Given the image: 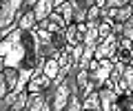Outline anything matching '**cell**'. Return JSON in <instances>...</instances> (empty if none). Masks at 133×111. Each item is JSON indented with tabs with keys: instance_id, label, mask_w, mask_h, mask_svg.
I'll return each mask as SVG.
<instances>
[{
	"instance_id": "1",
	"label": "cell",
	"mask_w": 133,
	"mask_h": 111,
	"mask_svg": "<svg viewBox=\"0 0 133 111\" xmlns=\"http://www.w3.org/2000/svg\"><path fill=\"white\" fill-rule=\"evenodd\" d=\"M0 58L5 60V69H36L42 58V44L40 38L33 31L16 29L0 42Z\"/></svg>"
},
{
	"instance_id": "2",
	"label": "cell",
	"mask_w": 133,
	"mask_h": 111,
	"mask_svg": "<svg viewBox=\"0 0 133 111\" xmlns=\"http://www.w3.org/2000/svg\"><path fill=\"white\" fill-rule=\"evenodd\" d=\"M20 16H22V0H2V7H0V36H2V40L18 29Z\"/></svg>"
},
{
	"instance_id": "3",
	"label": "cell",
	"mask_w": 133,
	"mask_h": 111,
	"mask_svg": "<svg viewBox=\"0 0 133 111\" xmlns=\"http://www.w3.org/2000/svg\"><path fill=\"white\" fill-rule=\"evenodd\" d=\"M111 71H113V60H100V62L93 60V62L89 64V78L95 84V91H100V89L107 84Z\"/></svg>"
},
{
	"instance_id": "4",
	"label": "cell",
	"mask_w": 133,
	"mask_h": 111,
	"mask_svg": "<svg viewBox=\"0 0 133 111\" xmlns=\"http://www.w3.org/2000/svg\"><path fill=\"white\" fill-rule=\"evenodd\" d=\"M118 49H120V38L115 34L107 36L104 40H100L98 42V49H95V56L93 60H115V56H118Z\"/></svg>"
},
{
	"instance_id": "5",
	"label": "cell",
	"mask_w": 133,
	"mask_h": 111,
	"mask_svg": "<svg viewBox=\"0 0 133 111\" xmlns=\"http://www.w3.org/2000/svg\"><path fill=\"white\" fill-rule=\"evenodd\" d=\"M60 5H62V0H36L33 16H36L38 24H40V22H44V20H47L56 9H60Z\"/></svg>"
},
{
	"instance_id": "6",
	"label": "cell",
	"mask_w": 133,
	"mask_h": 111,
	"mask_svg": "<svg viewBox=\"0 0 133 111\" xmlns=\"http://www.w3.org/2000/svg\"><path fill=\"white\" fill-rule=\"evenodd\" d=\"M98 96H100V107H102V111H122V107H120V96L115 91L102 87L98 91Z\"/></svg>"
},
{
	"instance_id": "7",
	"label": "cell",
	"mask_w": 133,
	"mask_h": 111,
	"mask_svg": "<svg viewBox=\"0 0 133 111\" xmlns=\"http://www.w3.org/2000/svg\"><path fill=\"white\" fill-rule=\"evenodd\" d=\"M71 5H73V24H84L89 9L95 7V0H71Z\"/></svg>"
},
{
	"instance_id": "8",
	"label": "cell",
	"mask_w": 133,
	"mask_h": 111,
	"mask_svg": "<svg viewBox=\"0 0 133 111\" xmlns=\"http://www.w3.org/2000/svg\"><path fill=\"white\" fill-rule=\"evenodd\" d=\"M36 69H38L40 73H44L51 82L56 80L58 73H60V64H58L56 58H40V62H38V67H36Z\"/></svg>"
},
{
	"instance_id": "9",
	"label": "cell",
	"mask_w": 133,
	"mask_h": 111,
	"mask_svg": "<svg viewBox=\"0 0 133 111\" xmlns=\"http://www.w3.org/2000/svg\"><path fill=\"white\" fill-rule=\"evenodd\" d=\"M49 87H51V80L44 73H36L31 78V82L27 84V93H47Z\"/></svg>"
},
{
	"instance_id": "10",
	"label": "cell",
	"mask_w": 133,
	"mask_h": 111,
	"mask_svg": "<svg viewBox=\"0 0 133 111\" xmlns=\"http://www.w3.org/2000/svg\"><path fill=\"white\" fill-rule=\"evenodd\" d=\"M131 60H133V44H131V40L120 38V49H118V56H115V60H113V62L131 64Z\"/></svg>"
},
{
	"instance_id": "11",
	"label": "cell",
	"mask_w": 133,
	"mask_h": 111,
	"mask_svg": "<svg viewBox=\"0 0 133 111\" xmlns=\"http://www.w3.org/2000/svg\"><path fill=\"white\" fill-rule=\"evenodd\" d=\"M36 27H38V20H36V16H33V9L31 11H22V16H20V20H18V29L33 31Z\"/></svg>"
},
{
	"instance_id": "12",
	"label": "cell",
	"mask_w": 133,
	"mask_h": 111,
	"mask_svg": "<svg viewBox=\"0 0 133 111\" xmlns=\"http://www.w3.org/2000/svg\"><path fill=\"white\" fill-rule=\"evenodd\" d=\"M120 87H122L127 93H133V60H131V64H127V67H124L122 80H120Z\"/></svg>"
},
{
	"instance_id": "13",
	"label": "cell",
	"mask_w": 133,
	"mask_h": 111,
	"mask_svg": "<svg viewBox=\"0 0 133 111\" xmlns=\"http://www.w3.org/2000/svg\"><path fill=\"white\" fill-rule=\"evenodd\" d=\"M80 111H102V107H100V96H98V91H93V93H91V96L87 98L84 102H82Z\"/></svg>"
},
{
	"instance_id": "14",
	"label": "cell",
	"mask_w": 133,
	"mask_h": 111,
	"mask_svg": "<svg viewBox=\"0 0 133 111\" xmlns=\"http://www.w3.org/2000/svg\"><path fill=\"white\" fill-rule=\"evenodd\" d=\"M44 105H47V98H44V93H31V100H29L27 111H42Z\"/></svg>"
},
{
	"instance_id": "15",
	"label": "cell",
	"mask_w": 133,
	"mask_h": 111,
	"mask_svg": "<svg viewBox=\"0 0 133 111\" xmlns=\"http://www.w3.org/2000/svg\"><path fill=\"white\" fill-rule=\"evenodd\" d=\"M56 11H60V14H62L66 27H69V24H73V5H71V0H62L60 9H56Z\"/></svg>"
},
{
	"instance_id": "16",
	"label": "cell",
	"mask_w": 133,
	"mask_h": 111,
	"mask_svg": "<svg viewBox=\"0 0 133 111\" xmlns=\"http://www.w3.org/2000/svg\"><path fill=\"white\" fill-rule=\"evenodd\" d=\"M2 76H5L7 89H9V91H14L16 84H18V71H16V69H5V71H2Z\"/></svg>"
},
{
	"instance_id": "17",
	"label": "cell",
	"mask_w": 133,
	"mask_h": 111,
	"mask_svg": "<svg viewBox=\"0 0 133 111\" xmlns=\"http://www.w3.org/2000/svg\"><path fill=\"white\" fill-rule=\"evenodd\" d=\"M133 16V9H131V5H127L124 9H118L115 11V20L113 22H120V24H124V22H129V18Z\"/></svg>"
},
{
	"instance_id": "18",
	"label": "cell",
	"mask_w": 133,
	"mask_h": 111,
	"mask_svg": "<svg viewBox=\"0 0 133 111\" xmlns=\"http://www.w3.org/2000/svg\"><path fill=\"white\" fill-rule=\"evenodd\" d=\"M122 38L131 40V44H133V16L129 18V22H124V31H122Z\"/></svg>"
},
{
	"instance_id": "19",
	"label": "cell",
	"mask_w": 133,
	"mask_h": 111,
	"mask_svg": "<svg viewBox=\"0 0 133 111\" xmlns=\"http://www.w3.org/2000/svg\"><path fill=\"white\" fill-rule=\"evenodd\" d=\"M9 93V89H7V82H5V76H0V102H2V98Z\"/></svg>"
},
{
	"instance_id": "20",
	"label": "cell",
	"mask_w": 133,
	"mask_h": 111,
	"mask_svg": "<svg viewBox=\"0 0 133 111\" xmlns=\"http://www.w3.org/2000/svg\"><path fill=\"white\" fill-rule=\"evenodd\" d=\"M2 71H5V60L0 58V76H2Z\"/></svg>"
},
{
	"instance_id": "21",
	"label": "cell",
	"mask_w": 133,
	"mask_h": 111,
	"mask_svg": "<svg viewBox=\"0 0 133 111\" xmlns=\"http://www.w3.org/2000/svg\"><path fill=\"white\" fill-rule=\"evenodd\" d=\"M0 7H2V0H0Z\"/></svg>"
},
{
	"instance_id": "22",
	"label": "cell",
	"mask_w": 133,
	"mask_h": 111,
	"mask_svg": "<svg viewBox=\"0 0 133 111\" xmlns=\"http://www.w3.org/2000/svg\"><path fill=\"white\" fill-rule=\"evenodd\" d=\"M129 111H133V109H129Z\"/></svg>"
},
{
	"instance_id": "23",
	"label": "cell",
	"mask_w": 133,
	"mask_h": 111,
	"mask_svg": "<svg viewBox=\"0 0 133 111\" xmlns=\"http://www.w3.org/2000/svg\"><path fill=\"white\" fill-rule=\"evenodd\" d=\"M24 111H27V109H24Z\"/></svg>"
}]
</instances>
